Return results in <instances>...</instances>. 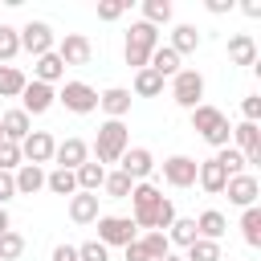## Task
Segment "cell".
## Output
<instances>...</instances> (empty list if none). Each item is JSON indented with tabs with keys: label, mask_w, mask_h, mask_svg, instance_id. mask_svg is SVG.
<instances>
[{
	"label": "cell",
	"mask_w": 261,
	"mask_h": 261,
	"mask_svg": "<svg viewBox=\"0 0 261 261\" xmlns=\"http://www.w3.org/2000/svg\"><path fill=\"white\" fill-rule=\"evenodd\" d=\"M192 130H200V139L212 143L216 151L228 147V139H232V126H228L224 110H216V106H208V102H200V106L192 110Z\"/></svg>",
	"instance_id": "cell-1"
},
{
	"label": "cell",
	"mask_w": 261,
	"mask_h": 261,
	"mask_svg": "<svg viewBox=\"0 0 261 261\" xmlns=\"http://www.w3.org/2000/svg\"><path fill=\"white\" fill-rule=\"evenodd\" d=\"M155 45H159V29H151L147 20H135V24H130V33H126V49H122L126 65H130L135 73H139V69H147V61H151Z\"/></svg>",
	"instance_id": "cell-2"
},
{
	"label": "cell",
	"mask_w": 261,
	"mask_h": 261,
	"mask_svg": "<svg viewBox=\"0 0 261 261\" xmlns=\"http://www.w3.org/2000/svg\"><path fill=\"white\" fill-rule=\"evenodd\" d=\"M126 147H130V130H126V122L106 118V122L98 126V139H94V155H98V163H102V167H106V163H118Z\"/></svg>",
	"instance_id": "cell-3"
},
{
	"label": "cell",
	"mask_w": 261,
	"mask_h": 261,
	"mask_svg": "<svg viewBox=\"0 0 261 261\" xmlns=\"http://www.w3.org/2000/svg\"><path fill=\"white\" fill-rule=\"evenodd\" d=\"M163 200H167V196H163L155 184H147V179H143V184H135V188H130V208H135V216H130V220H135L139 228H155V212H159V204H163Z\"/></svg>",
	"instance_id": "cell-4"
},
{
	"label": "cell",
	"mask_w": 261,
	"mask_h": 261,
	"mask_svg": "<svg viewBox=\"0 0 261 261\" xmlns=\"http://www.w3.org/2000/svg\"><path fill=\"white\" fill-rule=\"evenodd\" d=\"M171 98H175V106L196 110L200 98H204V73H200V69H179V73L171 77Z\"/></svg>",
	"instance_id": "cell-5"
},
{
	"label": "cell",
	"mask_w": 261,
	"mask_h": 261,
	"mask_svg": "<svg viewBox=\"0 0 261 261\" xmlns=\"http://www.w3.org/2000/svg\"><path fill=\"white\" fill-rule=\"evenodd\" d=\"M135 232H139V224H135L130 216H98V241H102L106 249H110V245H122V249H126L130 241H139Z\"/></svg>",
	"instance_id": "cell-6"
},
{
	"label": "cell",
	"mask_w": 261,
	"mask_h": 261,
	"mask_svg": "<svg viewBox=\"0 0 261 261\" xmlns=\"http://www.w3.org/2000/svg\"><path fill=\"white\" fill-rule=\"evenodd\" d=\"M20 33V49L24 53H33V57H45V53H53V45H57V37H53V29L45 24V20H29L24 29H16Z\"/></svg>",
	"instance_id": "cell-7"
},
{
	"label": "cell",
	"mask_w": 261,
	"mask_h": 261,
	"mask_svg": "<svg viewBox=\"0 0 261 261\" xmlns=\"http://www.w3.org/2000/svg\"><path fill=\"white\" fill-rule=\"evenodd\" d=\"M57 102L65 110H73V114H90V110H98V90L86 86V82H65L61 94H57Z\"/></svg>",
	"instance_id": "cell-8"
},
{
	"label": "cell",
	"mask_w": 261,
	"mask_h": 261,
	"mask_svg": "<svg viewBox=\"0 0 261 261\" xmlns=\"http://www.w3.org/2000/svg\"><path fill=\"white\" fill-rule=\"evenodd\" d=\"M224 192H228V204H237V208H257V196H261V184H257V175H249V171H241V175H228V184H224Z\"/></svg>",
	"instance_id": "cell-9"
},
{
	"label": "cell",
	"mask_w": 261,
	"mask_h": 261,
	"mask_svg": "<svg viewBox=\"0 0 261 261\" xmlns=\"http://www.w3.org/2000/svg\"><path fill=\"white\" fill-rule=\"evenodd\" d=\"M118 171H122V175H130L135 184H143V179L155 171V155H151L147 147H126V151H122V159H118Z\"/></svg>",
	"instance_id": "cell-10"
},
{
	"label": "cell",
	"mask_w": 261,
	"mask_h": 261,
	"mask_svg": "<svg viewBox=\"0 0 261 261\" xmlns=\"http://www.w3.org/2000/svg\"><path fill=\"white\" fill-rule=\"evenodd\" d=\"M53 53L61 57V65H86L90 61V37H82V33H65L57 45H53Z\"/></svg>",
	"instance_id": "cell-11"
},
{
	"label": "cell",
	"mask_w": 261,
	"mask_h": 261,
	"mask_svg": "<svg viewBox=\"0 0 261 261\" xmlns=\"http://www.w3.org/2000/svg\"><path fill=\"white\" fill-rule=\"evenodd\" d=\"M53 102H57V90L45 86V82H29V86L20 90V110H24L29 118H33V114H45Z\"/></svg>",
	"instance_id": "cell-12"
},
{
	"label": "cell",
	"mask_w": 261,
	"mask_h": 261,
	"mask_svg": "<svg viewBox=\"0 0 261 261\" xmlns=\"http://www.w3.org/2000/svg\"><path fill=\"white\" fill-rule=\"evenodd\" d=\"M53 151H57V143H53L49 130H29V139L20 143V159H24V163H37V167L49 163Z\"/></svg>",
	"instance_id": "cell-13"
},
{
	"label": "cell",
	"mask_w": 261,
	"mask_h": 261,
	"mask_svg": "<svg viewBox=\"0 0 261 261\" xmlns=\"http://www.w3.org/2000/svg\"><path fill=\"white\" fill-rule=\"evenodd\" d=\"M196 159L192 155H171V159H163V179L171 184V188H192L196 184Z\"/></svg>",
	"instance_id": "cell-14"
},
{
	"label": "cell",
	"mask_w": 261,
	"mask_h": 261,
	"mask_svg": "<svg viewBox=\"0 0 261 261\" xmlns=\"http://www.w3.org/2000/svg\"><path fill=\"white\" fill-rule=\"evenodd\" d=\"M232 139H237V151L245 155V163H261V130H257V122L232 126Z\"/></svg>",
	"instance_id": "cell-15"
},
{
	"label": "cell",
	"mask_w": 261,
	"mask_h": 261,
	"mask_svg": "<svg viewBox=\"0 0 261 261\" xmlns=\"http://www.w3.org/2000/svg\"><path fill=\"white\" fill-rule=\"evenodd\" d=\"M0 130H4L8 143L20 147V143L29 139V130H33V118H29L24 110H4V114H0Z\"/></svg>",
	"instance_id": "cell-16"
},
{
	"label": "cell",
	"mask_w": 261,
	"mask_h": 261,
	"mask_svg": "<svg viewBox=\"0 0 261 261\" xmlns=\"http://www.w3.org/2000/svg\"><path fill=\"white\" fill-rule=\"evenodd\" d=\"M53 159H57V167H65V171H77V167L90 159V147H86L82 139H65V143H57Z\"/></svg>",
	"instance_id": "cell-17"
},
{
	"label": "cell",
	"mask_w": 261,
	"mask_h": 261,
	"mask_svg": "<svg viewBox=\"0 0 261 261\" xmlns=\"http://www.w3.org/2000/svg\"><path fill=\"white\" fill-rule=\"evenodd\" d=\"M12 184H16V196H37V192L45 188V171H41L37 163H20V167L12 171Z\"/></svg>",
	"instance_id": "cell-18"
},
{
	"label": "cell",
	"mask_w": 261,
	"mask_h": 261,
	"mask_svg": "<svg viewBox=\"0 0 261 261\" xmlns=\"http://www.w3.org/2000/svg\"><path fill=\"white\" fill-rule=\"evenodd\" d=\"M69 220L73 224H94L98 220V196L94 192H73L69 196Z\"/></svg>",
	"instance_id": "cell-19"
},
{
	"label": "cell",
	"mask_w": 261,
	"mask_h": 261,
	"mask_svg": "<svg viewBox=\"0 0 261 261\" xmlns=\"http://www.w3.org/2000/svg\"><path fill=\"white\" fill-rule=\"evenodd\" d=\"M98 106H102L110 118H118V122H122V118L130 114V90H122V86H110L106 94H98Z\"/></svg>",
	"instance_id": "cell-20"
},
{
	"label": "cell",
	"mask_w": 261,
	"mask_h": 261,
	"mask_svg": "<svg viewBox=\"0 0 261 261\" xmlns=\"http://www.w3.org/2000/svg\"><path fill=\"white\" fill-rule=\"evenodd\" d=\"M228 61L232 65H253L257 61V41L249 33H232L228 37Z\"/></svg>",
	"instance_id": "cell-21"
},
{
	"label": "cell",
	"mask_w": 261,
	"mask_h": 261,
	"mask_svg": "<svg viewBox=\"0 0 261 261\" xmlns=\"http://www.w3.org/2000/svg\"><path fill=\"white\" fill-rule=\"evenodd\" d=\"M196 184H200L204 192L220 196V192H224V184H228V175L220 171V163H216V159H204V163L196 167Z\"/></svg>",
	"instance_id": "cell-22"
},
{
	"label": "cell",
	"mask_w": 261,
	"mask_h": 261,
	"mask_svg": "<svg viewBox=\"0 0 261 261\" xmlns=\"http://www.w3.org/2000/svg\"><path fill=\"white\" fill-rule=\"evenodd\" d=\"M192 220H196V232H200L204 241H220L224 228H228L224 212H216V208H208V212H200V216H192Z\"/></svg>",
	"instance_id": "cell-23"
},
{
	"label": "cell",
	"mask_w": 261,
	"mask_h": 261,
	"mask_svg": "<svg viewBox=\"0 0 261 261\" xmlns=\"http://www.w3.org/2000/svg\"><path fill=\"white\" fill-rule=\"evenodd\" d=\"M175 57H184V53H196L200 49V33H196V24H175L171 29V45H167Z\"/></svg>",
	"instance_id": "cell-24"
},
{
	"label": "cell",
	"mask_w": 261,
	"mask_h": 261,
	"mask_svg": "<svg viewBox=\"0 0 261 261\" xmlns=\"http://www.w3.org/2000/svg\"><path fill=\"white\" fill-rule=\"evenodd\" d=\"M33 82H45V86H53V82H61L65 77V65H61V57L57 53H45V57H37V65H33Z\"/></svg>",
	"instance_id": "cell-25"
},
{
	"label": "cell",
	"mask_w": 261,
	"mask_h": 261,
	"mask_svg": "<svg viewBox=\"0 0 261 261\" xmlns=\"http://www.w3.org/2000/svg\"><path fill=\"white\" fill-rule=\"evenodd\" d=\"M73 179H77V192H94V196H98V188H102V179H106V167L86 159V163L73 171Z\"/></svg>",
	"instance_id": "cell-26"
},
{
	"label": "cell",
	"mask_w": 261,
	"mask_h": 261,
	"mask_svg": "<svg viewBox=\"0 0 261 261\" xmlns=\"http://www.w3.org/2000/svg\"><path fill=\"white\" fill-rule=\"evenodd\" d=\"M147 69H155L159 77H175V73H179V57H175L167 45H155V53H151Z\"/></svg>",
	"instance_id": "cell-27"
},
{
	"label": "cell",
	"mask_w": 261,
	"mask_h": 261,
	"mask_svg": "<svg viewBox=\"0 0 261 261\" xmlns=\"http://www.w3.org/2000/svg\"><path fill=\"white\" fill-rule=\"evenodd\" d=\"M196 237H200V232H196V220H192V216H175L171 228H167V245H179V249H188Z\"/></svg>",
	"instance_id": "cell-28"
},
{
	"label": "cell",
	"mask_w": 261,
	"mask_h": 261,
	"mask_svg": "<svg viewBox=\"0 0 261 261\" xmlns=\"http://www.w3.org/2000/svg\"><path fill=\"white\" fill-rule=\"evenodd\" d=\"M24 86H29V77L16 65H0V98H20Z\"/></svg>",
	"instance_id": "cell-29"
},
{
	"label": "cell",
	"mask_w": 261,
	"mask_h": 261,
	"mask_svg": "<svg viewBox=\"0 0 261 261\" xmlns=\"http://www.w3.org/2000/svg\"><path fill=\"white\" fill-rule=\"evenodd\" d=\"M45 188H49L53 196H73V192H77V179H73V171H65V167H53V171L45 175Z\"/></svg>",
	"instance_id": "cell-30"
},
{
	"label": "cell",
	"mask_w": 261,
	"mask_h": 261,
	"mask_svg": "<svg viewBox=\"0 0 261 261\" xmlns=\"http://www.w3.org/2000/svg\"><path fill=\"white\" fill-rule=\"evenodd\" d=\"M143 20H147L151 29L167 24V20H171V0H143Z\"/></svg>",
	"instance_id": "cell-31"
},
{
	"label": "cell",
	"mask_w": 261,
	"mask_h": 261,
	"mask_svg": "<svg viewBox=\"0 0 261 261\" xmlns=\"http://www.w3.org/2000/svg\"><path fill=\"white\" fill-rule=\"evenodd\" d=\"M135 94H139V98H155V94H163V77H159L155 69H139V73H135Z\"/></svg>",
	"instance_id": "cell-32"
},
{
	"label": "cell",
	"mask_w": 261,
	"mask_h": 261,
	"mask_svg": "<svg viewBox=\"0 0 261 261\" xmlns=\"http://www.w3.org/2000/svg\"><path fill=\"white\" fill-rule=\"evenodd\" d=\"M212 159L220 163V171H224V175H241V171L249 167V163H245V155H241L237 147H220V151H216Z\"/></svg>",
	"instance_id": "cell-33"
},
{
	"label": "cell",
	"mask_w": 261,
	"mask_h": 261,
	"mask_svg": "<svg viewBox=\"0 0 261 261\" xmlns=\"http://www.w3.org/2000/svg\"><path fill=\"white\" fill-rule=\"evenodd\" d=\"M102 188H106V196H110V200H126V196H130V188H135V179H130V175H122V171H106Z\"/></svg>",
	"instance_id": "cell-34"
},
{
	"label": "cell",
	"mask_w": 261,
	"mask_h": 261,
	"mask_svg": "<svg viewBox=\"0 0 261 261\" xmlns=\"http://www.w3.org/2000/svg\"><path fill=\"white\" fill-rule=\"evenodd\" d=\"M241 237H245V245H261V208H245V216H241Z\"/></svg>",
	"instance_id": "cell-35"
},
{
	"label": "cell",
	"mask_w": 261,
	"mask_h": 261,
	"mask_svg": "<svg viewBox=\"0 0 261 261\" xmlns=\"http://www.w3.org/2000/svg\"><path fill=\"white\" fill-rule=\"evenodd\" d=\"M184 261H220V241L196 237V241L188 245V257H184Z\"/></svg>",
	"instance_id": "cell-36"
},
{
	"label": "cell",
	"mask_w": 261,
	"mask_h": 261,
	"mask_svg": "<svg viewBox=\"0 0 261 261\" xmlns=\"http://www.w3.org/2000/svg\"><path fill=\"white\" fill-rule=\"evenodd\" d=\"M16 53H20V33L12 24H0V65H8Z\"/></svg>",
	"instance_id": "cell-37"
},
{
	"label": "cell",
	"mask_w": 261,
	"mask_h": 261,
	"mask_svg": "<svg viewBox=\"0 0 261 261\" xmlns=\"http://www.w3.org/2000/svg\"><path fill=\"white\" fill-rule=\"evenodd\" d=\"M20 253H24V237H20L16 228L0 232V261H16Z\"/></svg>",
	"instance_id": "cell-38"
},
{
	"label": "cell",
	"mask_w": 261,
	"mask_h": 261,
	"mask_svg": "<svg viewBox=\"0 0 261 261\" xmlns=\"http://www.w3.org/2000/svg\"><path fill=\"white\" fill-rule=\"evenodd\" d=\"M139 245L147 249V257H151V261H159V257H167V253H171V245H167V232H147Z\"/></svg>",
	"instance_id": "cell-39"
},
{
	"label": "cell",
	"mask_w": 261,
	"mask_h": 261,
	"mask_svg": "<svg viewBox=\"0 0 261 261\" xmlns=\"http://www.w3.org/2000/svg\"><path fill=\"white\" fill-rule=\"evenodd\" d=\"M20 163H24V159H20V147L4 139V143H0V171H16Z\"/></svg>",
	"instance_id": "cell-40"
},
{
	"label": "cell",
	"mask_w": 261,
	"mask_h": 261,
	"mask_svg": "<svg viewBox=\"0 0 261 261\" xmlns=\"http://www.w3.org/2000/svg\"><path fill=\"white\" fill-rule=\"evenodd\" d=\"M77 261H110V249L102 241H86V245H77Z\"/></svg>",
	"instance_id": "cell-41"
},
{
	"label": "cell",
	"mask_w": 261,
	"mask_h": 261,
	"mask_svg": "<svg viewBox=\"0 0 261 261\" xmlns=\"http://www.w3.org/2000/svg\"><path fill=\"white\" fill-rule=\"evenodd\" d=\"M122 12H126L122 0H106V4H98V20H118Z\"/></svg>",
	"instance_id": "cell-42"
},
{
	"label": "cell",
	"mask_w": 261,
	"mask_h": 261,
	"mask_svg": "<svg viewBox=\"0 0 261 261\" xmlns=\"http://www.w3.org/2000/svg\"><path fill=\"white\" fill-rule=\"evenodd\" d=\"M241 110H245V122H257V118H261V98L249 94V98L241 102Z\"/></svg>",
	"instance_id": "cell-43"
},
{
	"label": "cell",
	"mask_w": 261,
	"mask_h": 261,
	"mask_svg": "<svg viewBox=\"0 0 261 261\" xmlns=\"http://www.w3.org/2000/svg\"><path fill=\"white\" fill-rule=\"evenodd\" d=\"M16 196V184H12V171H0V208Z\"/></svg>",
	"instance_id": "cell-44"
},
{
	"label": "cell",
	"mask_w": 261,
	"mask_h": 261,
	"mask_svg": "<svg viewBox=\"0 0 261 261\" xmlns=\"http://www.w3.org/2000/svg\"><path fill=\"white\" fill-rule=\"evenodd\" d=\"M53 261H77V249L73 245H57L53 249Z\"/></svg>",
	"instance_id": "cell-45"
},
{
	"label": "cell",
	"mask_w": 261,
	"mask_h": 261,
	"mask_svg": "<svg viewBox=\"0 0 261 261\" xmlns=\"http://www.w3.org/2000/svg\"><path fill=\"white\" fill-rule=\"evenodd\" d=\"M126 261H151V257H147V249H143L139 241H130V245H126Z\"/></svg>",
	"instance_id": "cell-46"
},
{
	"label": "cell",
	"mask_w": 261,
	"mask_h": 261,
	"mask_svg": "<svg viewBox=\"0 0 261 261\" xmlns=\"http://www.w3.org/2000/svg\"><path fill=\"white\" fill-rule=\"evenodd\" d=\"M208 12H216V16L220 12H232V0H208Z\"/></svg>",
	"instance_id": "cell-47"
},
{
	"label": "cell",
	"mask_w": 261,
	"mask_h": 261,
	"mask_svg": "<svg viewBox=\"0 0 261 261\" xmlns=\"http://www.w3.org/2000/svg\"><path fill=\"white\" fill-rule=\"evenodd\" d=\"M241 12H245V16H261V0H245Z\"/></svg>",
	"instance_id": "cell-48"
},
{
	"label": "cell",
	"mask_w": 261,
	"mask_h": 261,
	"mask_svg": "<svg viewBox=\"0 0 261 261\" xmlns=\"http://www.w3.org/2000/svg\"><path fill=\"white\" fill-rule=\"evenodd\" d=\"M12 228V220H8V208H0V232H8Z\"/></svg>",
	"instance_id": "cell-49"
},
{
	"label": "cell",
	"mask_w": 261,
	"mask_h": 261,
	"mask_svg": "<svg viewBox=\"0 0 261 261\" xmlns=\"http://www.w3.org/2000/svg\"><path fill=\"white\" fill-rule=\"evenodd\" d=\"M159 261H184V257H175V253H167V257H159Z\"/></svg>",
	"instance_id": "cell-50"
},
{
	"label": "cell",
	"mask_w": 261,
	"mask_h": 261,
	"mask_svg": "<svg viewBox=\"0 0 261 261\" xmlns=\"http://www.w3.org/2000/svg\"><path fill=\"white\" fill-rule=\"evenodd\" d=\"M0 143H4V130H0Z\"/></svg>",
	"instance_id": "cell-51"
}]
</instances>
